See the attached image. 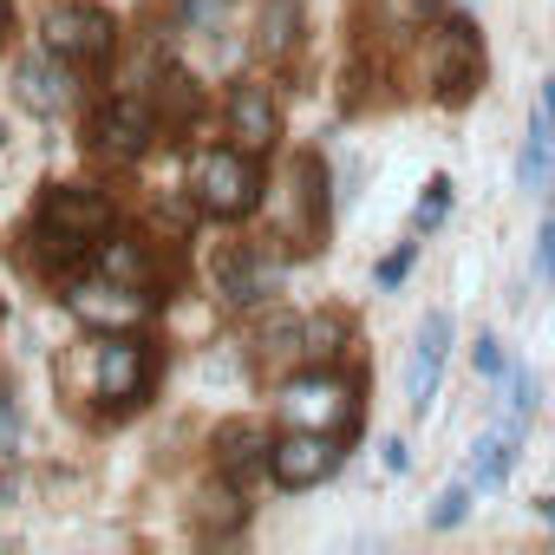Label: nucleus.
I'll return each mask as SVG.
<instances>
[{"instance_id":"10","label":"nucleus","mask_w":555,"mask_h":555,"mask_svg":"<svg viewBox=\"0 0 555 555\" xmlns=\"http://www.w3.org/2000/svg\"><path fill=\"white\" fill-rule=\"evenodd\" d=\"M229 131H235V144L242 151H274V138H282V112H274V92L261 86V79H242L235 92H229Z\"/></svg>"},{"instance_id":"15","label":"nucleus","mask_w":555,"mask_h":555,"mask_svg":"<svg viewBox=\"0 0 555 555\" xmlns=\"http://www.w3.org/2000/svg\"><path fill=\"white\" fill-rule=\"evenodd\" d=\"M92 268L112 274V282H125V288H151V282H157L151 248H138V242H125V235H105V242L92 248Z\"/></svg>"},{"instance_id":"1","label":"nucleus","mask_w":555,"mask_h":555,"mask_svg":"<svg viewBox=\"0 0 555 555\" xmlns=\"http://www.w3.org/2000/svg\"><path fill=\"white\" fill-rule=\"evenodd\" d=\"M105 235H112V203L99 190H53L40 222H34V242H40L47 261H79Z\"/></svg>"},{"instance_id":"27","label":"nucleus","mask_w":555,"mask_h":555,"mask_svg":"<svg viewBox=\"0 0 555 555\" xmlns=\"http://www.w3.org/2000/svg\"><path fill=\"white\" fill-rule=\"evenodd\" d=\"M535 274H548V282H555V209L542 216V242H535Z\"/></svg>"},{"instance_id":"7","label":"nucleus","mask_w":555,"mask_h":555,"mask_svg":"<svg viewBox=\"0 0 555 555\" xmlns=\"http://www.w3.org/2000/svg\"><path fill=\"white\" fill-rule=\"evenodd\" d=\"M282 412H288V425L347 431V425H353V392H347V379H334V373H301V379L282 392Z\"/></svg>"},{"instance_id":"9","label":"nucleus","mask_w":555,"mask_h":555,"mask_svg":"<svg viewBox=\"0 0 555 555\" xmlns=\"http://www.w3.org/2000/svg\"><path fill=\"white\" fill-rule=\"evenodd\" d=\"M144 386H151V353H144L131 334H112V340L99 347V366H92L99 405H131V399H144Z\"/></svg>"},{"instance_id":"21","label":"nucleus","mask_w":555,"mask_h":555,"mask_svg":"<svg viewBox=\"0 0 555 555\" xmlns=\"http://www.w3.org/2000/svg\"><path fill=\"white\" fill-rule=\"evenodd\" d=\"M301 340H308V347H301L308 360H334V353H340V340H347V327H340L334 314H327V321H301Z\"/></svg>"},{"instance_id":"17","label":"nucleus","mask_w":555,"mask_h":555,"mask_svg":"<svg viewBox=\"0 0 555 555\" xmlns=\"http://www.w3.org/2000/svg\"><path fill=\"white\" fill-rule=\"evenodd\" d=\"M509 470H516V425L477 438V451H470V483H477V490H503Z\"/></svg>"},{"instance_id":"30","label":"nucleus","mask_w":555,"mask_h":555,"mask_svg":"<svg viewBox=\"0 0 555 555\" xmlns=\"http://www.w3.org/2000/svg\"><path fill=\"white\" fill-rule=\"evenodd\" d=\"M542 118H548V125H555V79H548V86H542Z\"/></svg>"},{"instance_id":"22","label":"nucleus","mask_w":555,"mask_h":555,"mask_svg":"<svg viewBox=\"0 0 555 555\" xmlns=\"http://www.w3.org/2000/svg\"><path fill=\"white\" fill-rule=\"evenodd\" d=\"M464 516H470V490L464 483H451V490L431 496V529H457Z\"/></svg>"},{"instance_id":"19","label":"nucleus","mask_w":555,"mask_h":555,"mask_svg":"<svg viewBox=\"0 0 555 555\" xmlns=\"http://www.w3.org/2000/svg\"><path fill=\"white\" fill-rule=\"evenodd\" d=\"M373 21H386L392 34H418L438 21V0H373Z\"/></svg>"},{"instance_id":"24","label":"nucleus","mask_w":555,"mask_h":555,"mask_svg":"<svg viewBox=\"0 0 555 555\" xmlns=\"http://www.w3.org/2000/svg\"><path fill=\"white\" fill-rule=\"evenodd\" d=\"M412 261H418V248H412V242H399V248H392V255L373 268V282H379V288H399L405 274H412Z\"/></svg>"},{"instance_id":"13","label":"nucleus","mask_w":555,"mask_h":555,"mask_svg":"<svg viewBox=\"0 0 555 555\" xmlns=\"http://www.w3.org/2000/svg\"><path fill=\"white\" fill-rule=\"evenodd\" d=\"M216 282H222V295H229V301L255 308V301H268V295H274V261H261L255 248H229V255L216 261Z\"/></svg>"},{"instance_id":"26","label":"nucleus","mask_w":555,"mask_h":555,"mask_svg":"<svg viewBox=\"0 0 555 555\" xmlns=\"http://www.w3.org/2000/svg\"><path fill=\"white\" fill-rule=\"evenodd\" d=\"M0 451H21V418H14V392L0 386Z\"/></svg>"},{"instance_id":"12","label":"nucleus","mask_w":555,"mask_h":555,"mask_svg":"<svg viewBox=\"0 0 555 555\" xmlns=\"http://www.w3.org/2000/svg\"><path fill=\"white\" fill-rule=\"evenodd\" d=\"M14 86H21V105H27V112H40V118H53V112H66V105H73V73H66V60H60V53H47V60H21Z\"/></svg>"},{"instance_id":"31","label":"nucleus","mask_w":555,"mask_h":555,"mask_svg":"<svg viewBox=\"0 0 555 555\" xmlns=\"http://www.w3.org/2000/svg\"><path fill=\"white\" fill-rule=\"evenodd\" d=\"M535 516H542V522H555V496H542V503H535Z\"/></svg>"},{"instance_id":"6","label":"nucleus","mask_w":555,"mask_h":555,"mask_svg":"<svg viewBox=\"0 0 555 555\" xmlns=\"http://www.w3.org/2000/svg\"><path fill=\"white\" fill-rule=\"evenodd\" d=\"M431 86H438V99L444 105H464L477 86H483V47H477V34L464 27V21H451V27H438V53H431Z\"/></svg>"},{"instance_id":"29","label":"nucleus","mask_w":555,"mask_h":555,"mask_svg":"<svg viewBox=\"0 0 555 555\" xmlns=\"http://www.w3.org/2000/svg\"><path fill=\"white\" fill-rule=\"evenodd\" d=\"M386 470H392V477H405V470H412V444H405V438H392V444H386Z\"/></svg>"},{"instance_id":"23","label":"nucleus","mask_w":555,"mask_h":555,"mask_svg":"<svg viewBox=\"0 0 555 555\" xmlns=\"http://www.w3.org/2000/svg\"><path fill=\"white\" fill-rule=\"evenodd\" d=\"M444 209H451V177H431L425 183V203H418V229H438Z\"/></svg>"},{"instance_id":"25","label":"nucleus","mask_w":555,"mask_h":555,"mask_svg":"<svg viewBox=\"0 0 555 555\" xmlns=\"http://www.w3.org/2000/svg\"><path fill=\"white\" fill-rule=\"evenodd\" d=\"M503 379H509V405H516V418H529V412H535V379H529L516 360L503 366Z\"/></svg>"},{"instance_id":"3","label":"nucleus","mask_w":555,"mask_h":555,"mask_svg":"<svg viewBox=\"0 0 555 555\" xmlns=\"http://www.w3.org/2000/svg\"><path fill=\"white\" fill-rule=\"evenodd\" d=\"M40 34H47V53H60L66 66H105L118 47V27L99 0H47Z\"/></svg>"},{"instance_id":"8","label":"nucleus","mask_w":555,"mask_h":555,"mask_svg":"<svg viewBox=\"0 0 555 555\" xmlns=\"http://www.w3.org/2000/svg\"><path fill=\"white\" fill-rule=\"evenodd\" d=\"M451 360V314H425L418 334H412V353H405V405L425 418L431 399H438V373Z\"/></svg>"},{"instance_id":"16","label":"nucleus","mask_w":555,"mask_h":555,"mask_svg":"<svg viewBox=\"0 0 555 555\" xmlns=\"http://www.w3.org/2000/svg\"><path fill=\"white\" fill-rule=\"evenodd\" d=\"M295 34H301V0H268L261 21H255V53L261 60H288Z\"/></svg>"},{"instance_id":"20","label":"nucleus","mask_w":555,"mask_h":555,"mask_svg":"<svg viewBox=\"0 0 555 555\" xmlns=\"http://www.w3.org/2000/svg\"><path fill=\"white\" fill-rule=\"evenodd\" d=\"M542 177H548V118H535L529 125V144H522V183L542 190Z\"/></svg>"},{"instance_id":"4","label":"nucleus","mask_w":555,"mask_h":555,"mask_svg":"<svg viewBox=\"0 0 555 555\" xmlns=\"http://www.w3.org/2000/svg\"><path fill=\"white\" fill-rule=\"evenodd\" d=\"M268 470L282 477L288 490H308V483L334 477V470H340V431H314V425H295L288 438H274V451H268Z\"/></svg>"},{"instance_id":"11","label":"nucleus","mask_w":555,"mask_h":555,"mask_svg":"<svg viewBox=\"0 0 555 555\" xmlns=\"http://www.w3.org/2000/svg\"><path fill=\"white\" fill-rule=\"evenodd\" d=\"M151 131H157V118H151L144 99H112V105L99 112V151H105V157H144Z\"/></svg>"},{"instance_id":"32","label":"nucleus","mask_w":555,"mask_h":555,"mask_svg":"<svg viewBox=\"0 0 555 555\" xmlns=\"http://www.w3.org/2000/svg\"><path fill=\"white\" fill-rule=\"evenodd\" d=\"M0 34H8V0H0Z\"/></svg>"},{"instance_id":"2","label":"nucleus","mask_w":555,"mask_h":555,"mask_svg":"<svg viewBox=\"0 0 555 555\" xmlns=\"http://www.w3.org/2000/svg\"><path fill=\"white\" fill-rule=\"evenodd\" d=\"M190 196H196L203 216L242 222V216L261 203V164H255V151H242V144L203 151V157H196V177H190Z\"/></svg>"},{"instance_id":"5","label":"nucleus","mask_w":555,"mask_h":555,"mask_svg":"<svg viewBox=\"0 0 555 555\" xmlns=\"http://www.w3.org/2000/svg\"><path fill=\"white\" fill-rule=\"evenodd\" d=\"M66 308H73L86 327L125 334V327H138V321L151 314V288H125V282H112V274L92 268V282H79V288L66 295Z\"/></svg>"},{"instance_id":"18","label":"nucleus","mask_w":555,"mask_h":555,"mask_svg":"<svg viewBox=\"0 0 555 555\" xmlns=\"http://www.w3.org/2000/svg\"><path fill=\"white\" fill-rule=\"evenodd\" d=\"M295 183H301V190H295L301 229L321 235V229H327V170H321V157H301V164H295Z\"/></svg>"},{"instance_id":"14","label":"nucleus","mask_w":555,"mask_h":555,"mask_svg":"<svg viewBox=\"0 0 555 555\" xmlns=\"http://www.w3.org/2000/svg\"><path fill=\"white\" fill-rule=\"evenodd\" d=\"M268 438L255 431V425H222L216 431V470L229 477V483H248L255 470H268Z\"/></svg>"},{"instance_id":"28","label":"nucleus","mask_w":555,"mask_h":555,"mask_svg":"<svg viewBox=\"0 0 555 555\" xmlns=\"http://www.w3.org/2000/svg\"><path fill=\"white\" fill-rule=\"evenodd\" d=\"M503 366H509V360H503V347H496V340L483 334V340H477V373H490V379H496Z\"/></svg>"}]
</instances>
